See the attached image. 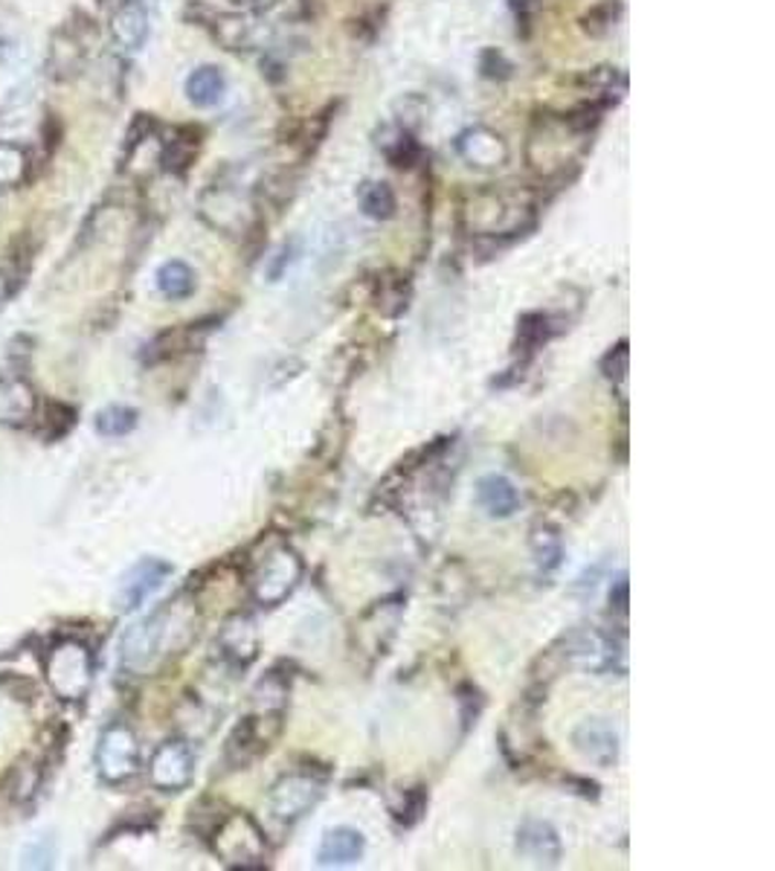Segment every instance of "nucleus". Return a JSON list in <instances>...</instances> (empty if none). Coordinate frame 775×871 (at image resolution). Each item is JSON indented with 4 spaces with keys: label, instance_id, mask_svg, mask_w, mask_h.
<instances>
[{
    "label": "nucleus",
    "instance_id": "f257e3e1",
    "mask_svg": "<svg viewBox=\"0 0 775 871\" xmlns=\"http://www.w3.org/2000/svg\"><path fill=\"white\" fill-rule=\"evenodd\" d=\"M198 633V610L189 598H175L157 607L152 616H146L137 625L125 630L120 642L122 669L131 674H154L163 662L184 653L192 646Z\"/></svg>",
    "mask_w": 775,
    "mask_h": 871
},
{
    "label": "nucleus",
    "instance_id": "f03ea898",
    "mask_svg": "<svg viewBox=\"0 0 775 871\" xmlns=\"http://www.w3.org/2000/svg\"><path fill=\"white\" fill-rule=\"evenodd\" d=\"M534 198L529 189L520 186H488L479 189L462 207V224L468 235L479 239H502V235L523 233L532 227Z\"/></svg>",
    "mask_w": 775,
    "mask_h": 871
},
{
    "label": "nucleus",
    "instance_id": "7ed1b4c3",
    "mask_svg": "<svg viewBox=\"0 0 775 871\" xmlns=\"http://www.w3.org/2000/svg\"><path fill=\"white\" fill-rule=\"evenodd\" d=\"M587 137L590 134L575 129L566 113H538L525 143V161L543 178H552L575 163V157L587 148Z\"/></svg>",
    "mask_w": 775,
    "mask_h": 871
},
{
    "label": "nucleus",
    "instance_id": "20e7f679",
    "mask_svg": "<svg viewBox=\"0 0 775 871\" xmlns=\"http://www.w3.org/2000/svg\"><path fill=\"white\" fill-rule=\"evenodd\" d=\"M543 662H552V671L578 669L587 674H607L622 669V648L605 630L573 628L543 653Z\"/></svg>",
    "mask_w": 775,
    "mask_h": 871
},
{
    "label": "nucleus",
    "instance_id": "39448f33",
    "mask_svg": "<svg viewBox=\"0 0 775 871\" xmlns=\"http://www.w3.org/2000/svg\"><path fill=\"white\" fill-rule=\"evenodd\" d=\"M212 851L226 869H265L267 866V837L258 823L244 811H226L212 825L210 834Z\"/></svg>",
    "mask_w": 775,
    "mask_h": 871
},
{
    "label": "nucleus",
    "instance_id": "423d86ee",
    "mask_svg": "<svg viewBox=\"0 0 775 871\" xmlns=\"http://www.w3.org/2000/svg\"><path fill=\"white\" fill-rule=\"evenodd\" d=\"M302 558L297 549H291L285 541H274L265 549V555L253 564L251 573V596L262 607H279L302 581Z\"/></svg>",
    "mask_w": 775,
    "mask_h": 871
},
{
    "label": "nucleus",
    "instance_id": "0eeeda50",
    "mask_svg": "<svg viewBox=\"0 0 775 871\" xmlns=\"http://www.w3.org/2000/svg\"><path fill=\"white\" fill-rule=\"evenodd\" d=\"M44 677L58 701H85L93 686V653L79 639H58L44 657Z\"/></svg>",
    "mask_w": 775,
    "mask_h": 871
},
{
    "label": "nucleus",
    "instance_id": "6e6552de",
    "mask_svg": "<svg viewBox=\"0 0 775 871\" xmlns=\"http://www.w3.org/2000/svg\"><path fill=\"white\" fill-rule=\"evenodd\" d=\"M283 732V712H258L233 726L224 743V764L230 770H244L270 750V743Z\"/></svg>",
    "mask_w": 775,
    "mask_h": 871
},
{
    "label": "nucleus",
    "instance_id": "1a4fd4ad",
    "mask_svg": "<svg viewBox=\"0 0 775 871\" xmlns=\"http://www.w3.org/2000/svg\"><path fill=\"white\" fill-rule=\"evenodd\" d=\"M325 782L317 773H288L267 793V814L279 825H294L320 805Z\"/></svg>",
    "mask_w": 775,
    "mask_h": 871
},
{
    "label": "nucleus",
    "instance_id": "9d476101",
    "mask_svg": "<svg viewBox=\"0 0 775 871\" xmlns=\"http://www.w3.org/2000/svg\"><path fill=\"white\" fill-rule=\"evenodd\" d=\"M401 619H405V596L380 598L372 607H366L355 621L357 651L369 660H380L392 646V639L401 628Z\"/></svg>",
    "mask_w": 775,
    "mask_h": 871
},
{
    "label": "nucleus",
    "instance_id": "9b49d317",
    "mask_svg": "<svg viewBox=\"0 0 775 871\" xmlns=\"http://www.w3.org/2000/svg\"><path fill=\"white\" fill-rule=\"evenodd\" d=\"M97 773L106 784H122L140 773V741L129 724H111L99 735Z\"/></svg>",
    "mask_w": 775,
    "mask_h": 871
},
{
    "label": "nucleus",
    "instance_id": "f8f14e48",
    "mask_svg": "<svg viewBox=\"0 0 775 871\" xmlns=\"http://www.w3.org/2000/svg\"><path fill=\"white\" fill-rule=\"evenodd\" d=\"M195 775V752L184 738H171L160 743L148 764V779L157 791L180 793L192 784Z\"/></svg>",
    "mask_w": 775,
    "mask_h": 871
},
{
    "label": "nucleus",
    "instance_id": "ddd939ff",
    "mask_svg": "<svg viewBox=\"0 0 775 871\" xmlns=\"http://www.w3.org/2000/svg\"><path fill=\"white\" fill-rule=\"evenodd\" d=\"M171 575V564L163 558H143L122 575L120 589H117V607L122 614L137 610L148 596H154L163 587V581Z\"/></svg>",
    "mask_w": 775,
    "mask_h": 871
},
{
    "label": "nucleus",
    "instance_id": "4468645a",
    "mask_svg": "<svg viewBox=\"0 0 775 871\" xmlns=\"http://www.w3.org/2000/svg\"><path fill=\"white\" fill-rule=\"evenodd\" d=\"M575 752L590 764L610 770L619 761V732L607 718H587L573 729Z\"/></svg>",
    "mask_w": 775,
    "mask_h": 871
},
{
    "label": "nucleus",
    "instance_id": "2eb2a0df",
    "mask_svg": "<svg viewBox=\"0 0 775 871\" xmlns=\"http://www.w3.org/2000/svg\"><path fill=\"white\" fill-rule=\"evenodd\" d=\"M258 628L251 614L226 616L219 630V651L226 665L233 669H247L258 660Z\"/></svg>",
    "mask_w": 775,
    "mask_h": 871
},
{
    "label": "nucleus",
    "instance_id": "dca6fc26",
    "mask_svg": "<svg viewBox=\"0 0 775 871\" xmlns=\"http://www.w3.org/2000/svg\"><path fill=\"white\" fill-rule=\"evenodd\" d=\"M517 855L529 860L538 869H555L564 857V846H561V837L552 828L546 819H525L520 828H517Z\"/></svg>",
    "mask_w": 775,
    "mask_h": 871
},
{
    "label": "nucleus",
    "instance_id": "f3484780",
    "mask_svg": "<svg viewBox=\"0 0 775 871\" xmlns=\"http://www.w3.org/2000/svg\"><path fill=\"white\" fill-rule=\"evenodd\" d=\"M456 152L468 166L474 169H500L502 163L509 161V145L497 131L474 125V129L462 131L456 137Z\"/></svg>",
    "mask_w": 775,
    "mask_h": 871
},
{
    "label": "nucleus",
    "instance_id": "a211bd4d",
    "mask_svg": "<svg viewBox=\"0 0 775 871\" xmlns=\"http://www.w3.org/2000/svg\"><path fill=\"white\" fill-rule=\"evenodd\" d=\"M201 15H195V21L201 26H210L212 38L219 41L221 47L230 49V53H244V49L253 47V38H256V30L244 15H221V12H212V9L201 7V3H192Z\"/></svg>",
    "mask_w": 775,
    "mask_h": 871
},
{
    "label": "nucleus",
    "instance_id": "6ab92c4d",
    "mask_svg": "<svg viewBox=\"0 0 775 871\" xmlns=\"http://www.w3.org/2000/svg\"><path fill=\"white\" fill-rule=\"evenodd\" d=\"M366 855L364 834L355 828H332L325 831L323 842L317 848V866L320 869H346L361 863Z\"/></svg>",
    "mask_w": 775,
    "mask_h": 871
},
{
    "label": "nucleus",
    "instance_id": "aec40b11",
    "mask_svg": "<svg viewBox=\"0 0 775 871\" xmlns=\"http://www.w3.org/2000/svg\"><path fill=\"white\" fill-rule=\"evenodd\" d=\"M477 503L485 515L494 520H509L520 511L523 497L517 492V485L509 476L502 474H485L477 479Z\"/></svg>",
    "mask_w": 775,
    "mask_h": 871
},
{
    "label": "nucleus",
    "instance_id": "412c9836",
    "mask_svg": "<svg viewBox=\"0 0 775 871\" xmlns=\"http://www.w3.org/2000/svg\"><path fill=\"white\" fill-rule=\"evenodd\" d=\"M35 389L24 378H0V428H21L35 416Z\"/></svg>",
    "mask_w": 775,
    "mask_h": 871
},
{
    "label": "nucleus",
    "instance_id": "4be33fe9",
    "mask_svg": "<svg viewBox=\"0 0 775 871\" xmlns=\"http://www.w3.org/2000/svg\"><path fill=\"white\" fill-rule=\"evenodd\" d=\"M148 30H152V24H148V9L143 0H137V3H120V7L113 9L111 35L122 49L134 53V49L143 47L148 41Z\"/></svg>",
    "mask_w": 775,
    "mask_h": 871
},
{
    "label": "nucleus",
    "instance_id": "5701e85b",
    "mask_svg": "<svg viewBox=\"0 0 775 871\" xmlns=\"http://www.w3.org/2000/svg\"><path fill=\"white\" fill-rule=\"evenodd\" d=\"M557 326H561V320L555 315H550V311H525L517 320V352L534 355L538 349L546 346L557 331H561Z\"/></svg>",
    "mask_w": 775,
    "mask_h": 871
},
{
    "label": "nucleus",
    "instance_id": "b1692460",
    "mask_svg": "<svg viewBox=\"0 0 775 871\" xmlns=\"http://www.w3.org/2000/svg\"><path fill=\"white\" fill-rule=\"evenodd\" d=\"M226 93V76L221 67L201 65L195 67L186 79V99L195 108H215Z\"/></svg>",
    "mask_w": 775,
    "mask_h": 871
},
{
    "label": "nucleus",
    "instance_id": "393cba45",
    "mask_svg": "<svg viewBox=\"0 0 775 871\" xmlns=\"http://www.w3.org/2000/svg\"><path fill=\"white\" fill-rule=\"evenodd\" d=\"M529 547H532L534 564L541 573H555L561 561H564V538L557 532L555 526L550 523H538L532 529V538H529Z\"/></svg>",
    "mask_w": 775,
    "mask_h": 871
},
{
    "label": "nucleus",
    "instance_id": "a878e982",
    "mask_svg": "<svg viewBox=\"0 0 775 871\" xmlns=\"http://www.w3.org/2000/svg\"><path fill=\"white\" fill-rule=\"evenodd\" d=\"M195 285H198L195 271L186 265V262H180V258H171V262H166V265L157 271V288H160L163 297L171 299V302L192 297Z\"/></svg>",
    "mask_w": 775,
    "mask_h": 871
},
{
    "label": "nucleus",
    "instance_id": "bb28decb",
    "mask_svg": "<svg viewBox=\"0 0 775 871\" xmlns=\"http://www.w3.org/2000/svg\"><path fill=\"white\" fill-rule=\"evenodd\" d=\"M81 62H85V47L79 44L74 33H58L53 38V49H49V67L56 73L58 79L74 76L79 73Z\"/></svg>",
    "mask_w": 775,
    "mask_h": 871
},
{
    "label": "nucleus",
    "instance_id": "cd10ccee",
    "mask_svg": "<svg viewBox=\"0 0 775 871\" xmlns=\"http://www.w3.org/2000/svg\"><path fill=\"white\" fill-rule=\"evenodd\" d=\"M35 108V85L26 81L21 88H15L3 99L0 106V129H18L21 122H26V117L33 113Z\"/></svg>",
    "mask_w": 775,
    "mask_h": 871
},
{
    "label": "nucleus",
    "instance_id": "c85d7f7f",
    "mask_svg": "<svg viewBox=\"0 0 775 871\" xmlns=\"http://www.w3.org/2000/svg\"><path fill=\"white\" fill-rule=\"evenodd\" d=\"M361 210H364L366 218L372 221H387V218L396 216L398 201L392 186L389 184H366L361 189Z\"/></svg>",
    "mask_w": 775,
    "mask_h": 871
},
{
    "label": "nucleus",
    "instance_id": "c756f323",
    "mask_svg": "<svg viewBox=\"0 0 775 871\" xmlns=\"http://www.w3.org/2000/svg\"><path fill=\"white\" fill-rule=\"evenodd\" d=\"M134 428H137V410L125 407V404H111V407H106L97 416V430L102 436H108V439L131 433Z\"/></svg>",
    "mask_w": 775,
    "mask_h": 871
},
{
    "label": "nucleus",
    "instance_id": "7c9ffc66",
    "mask_svg": "<svg viewBox=\"0 0 775 871\" xmlns=\"http://www.w3.org/2000/svg\"><path fill=\"white\" fill-rule=\"evenodd\" d=\"M30 157L21 145L0 143V186H18L26 178Z\"/></svg>",
    "mask_w": 775,
    "mask_h": 871
},
{
    "label": "nucleus",
    "instance_id": "2f4dec72",
    "mask_svg": "<svg viewBox=\"0 0 775 871\" xmlns=\"http://www.w3.org/2000/svg\"><path fill=\"white\" fill-rule=\"evenodd\" d=\"M41 784V770L33 764V761H18L15 767H12V773H9V796L15 798V802H30V798L35 796V791H38Z\"/></svg>",
    "mask_w": 775,
    "mask_h": 871
},
{
    "label": "nucleus",
    "instance_id": "473e14b6",
    "mask_svg": "<svg viewBox=\"0 0 775 871\" xmlns=\"http://www.w3.org/2000/svg\"><path fill=\"white\" fill-rule=\"evenodd\" d=\"M384 152H387L389 163H392L396 169H412V166L421 161V145L416 143V137L407 134V131H398L392 143H384Z\"/></svg>",
    "mask_w": 775,
    "mask_h": 871
},
{
    "label": "nucleus",
    "instance_id": "72a5a7b5",
    "mask_svg": "<svg viewBox=\"0 0 775 871\" xmlns=\"http://www.w3.org/2000/svg\"><path fill=\"white\" fill-rule=\"evenodd\" d=\"M619 12H622V7H619L616 0H605V3H598V7H593L590 12L582 18L584 33H590V35L610 33V30L616 26V21H619Z\"/></svg>",
    "mask_w": 775,
    "mask_h": 871
},
{
    "label": "nucleus",
    "instance_id": "f704fd0d",
    "mask_svg": "<svg viewBox=\"0 0 775 871\" xmlns=\"http://www.w3.org/2000/svg\"><path fill=\"white\" fill-rule=\"evenodd\" d=\"M628 346H630L628 340H619V343H616V346H610V352L601 357V363H598L601 375H605L607 381H613V384H619V381L628 378V370H630V349Z\"/></svg>",
    "mask_w": 775,
    "mask_h": 871
},
{
    "label": "nucleus",
    "instance_id": "c9c22d12",
    "mask_svg": "<svg viewBox=\"0 0 775 871\" xmlns=\"http://www.w3.org/2000/svg\"><path fill=\"white\" fill-rule=\"evenodd\" d=\"M428 807V796H424V787H412V791L405 793L401 805L396 807V819L405 825H416Z\"/></svg>",
    "mask_w": 775,
    "mask_h": 871
},
{
    "label": "nucleus",
    "instance_id": "e433bc0d",
    "mask_svg": "<svg viewBox=\"0 0 775 871\" xmlns=\"http://www.w3.org/2000/svg\"><path fill=\"white\" fill-rule=\"evenodd\" d=\"M44 419H47L44 421V436L47 439H58V436H65L67 430L74 428V410L65 407V404H49Z\"/></svg>",
    "mask_w": 775,
    "mask_h": 871
},
{
    "label": "nucleus",
    "instance_id": "4c0bfd02",
    "mask_svg": "<svg viewBox=\"0 0 775 871\" xmlns=\"http://www.w3.org/2000/svg\"><path fill=\"white\" fill-rule=\"evenodd\" d=\"M479 70L488 79H509L511 76V62L497 49H485L483 58H479Z\"/></svg>",
    "mask_w": 775,
    "mask_h": 871
},
{
    "label": "nucleus",
    "instance_id": "58836bf2",
    "mask_svg": "<svg viewBox=\"0 0 775 871\" xmlns=\"http://www.w3.org/2000/svg\"><path fill=\"white\" fill-rule=\"evenodd\" d=\"M53 857H56V846H53V839H49V846H47V837H41L38 842H33V846L26 848L24 866H30V869H49V866H53Z\"/></svg>",
    "mask_w": 775,
    "mask_h": 871
},
{
    "label": "nucleus",
    "instance_id": "ea45409f",
    "mask_svg": "<svg viewBox=\"0 0 775 871\" xmlns=\"http://www.w3.org/2000/svg\"><path fill=\"white\" fill-rule=\"evenodd\" d=\"M630 587H628V575H622V578L616 581L613 589H610V607H613L616 614L628 616L630 610Z\"/></svg>",
    "mask_w": 775,
    "mask_h": 871
},
{
    "label": "nucleus",
    "instance_id": "a19ab883",
    "mask_svg": "<svg viewBox=\"0 0 775 871\" xmlns=\"http://www.w3.org/2000/svg\"><path fill=\"white\" fill-rule=\"evenodd\" d=\"M230 3L239 9H265V7H270L274 0H230Z\"/></svg>",
    "mask_w": 775,
    "mask_h": 871
},
{
    "label": "nucleus",
    "instance_id": "79ce46f5",
    "mask_svg": "<svg viewBox=\"0 0 775 871\" xmlns=\"http://www.w3.org/2000/svg\"><path fill=\"white\" fill-rule=\"evenodd\" d=\"M9 294H12V288H9V279H7V274H0V311H3V308H7V302H9Z\"/></svg>",
    "mask_w": 775,
    "mask_h": 871
}]
</instances>
